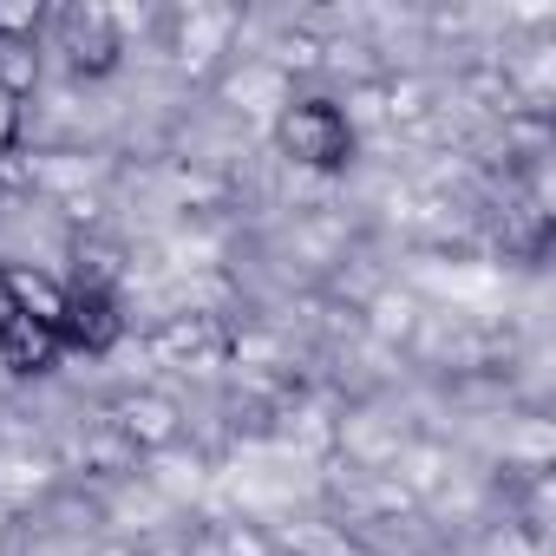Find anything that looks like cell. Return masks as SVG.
I'll use <instances>...</instances> for the list:
<instances>
[{
	"mask_svg": "<svg viewBox=\"0 0 556 556\" xmlns=\"http://www.w3.org/2000/svg\"><path fill=\"white\" fill-rule=\"evenodd\" d=\"M361 328H367L374 341H387V348H419V334H426V308H419L406 289H387V295L367 302Z\"/></svg>",
	"mask_w": 556,
	"mask_h": 556,
	"instance_id": "ba28073f",
	"label": "cell"
},
{
	"mask_svg": "<svg viewBox=\"0 0 556 556\" xmlns=\"http://www.w3.org/2000/svg\"><path fill=\"white\" fill-rule=\"evenodd\" d=\"M268 144L282 164L308 170V177H341L361 157V125L348 118V105L334 92H295L268 125Z\"/></svg>",
	"mask_w": 556,
	"mask_h": 556,
	"instance_id": "6da1fadb",
	"label": "cell"
},
{
	"mask_svg": "<svg viewBox=\"0 0 556 556\" xmlns=\"http://www.w3.org/2000/svg\"><path fill=\"white\" fill-rule=\"evenodd\" d=\"M118 341H125V308H118V295H105V289H73L66 321H60V348H66V354H86V361H105Z\"/></svg>",
	"mask_w": 556,
	"mask_h": 556,
	"instance_id": "8992f818",
	"label": "cell"
},
{
	"mask_svg": "<svg viewBox=\"0 0 556 556\" xmlns=\"http://www.w3.org/2000/svg\"><path fill=\"white\" fill-rule=\"evenodd\" d=\"M138 465H144V458H138V452H131V445L105 426V419H99V426L86 432V445H79V471H86V478L118 484V478H138Z\"/></svg>",
	"mask_w": 556,
	"mask_h": 556,
	"instance_id": "8fae6325",
	"label": "cell"
},
{
	"mask_svg": "<svg viewBox=\"0 0 556 556\" xmlns=\"http://www.w3.org/2000/svg\"><path fill=\"white\" fill-rule=\"evenodd\" d=\"M21 138H27V105L14 92H0V164L21 157Z\"/></svg>",
	"mask_w": 556,
	"mask_h": 556,
	"instance_id": "9a60e30c",
	"label": "cell"
},
{
	"mask_svg": "<svg viewBox=\"0 0 556 556\" xmlns=\"http://www.w3.org/2000/svg\"><path fill=\"white\" fill-rule=\"evenodd\" d=\"M216 549L223 556H282V543L255 523H216Z\"/></svg>",
	"mask_w": 556,
	"mask_h": 556,
	"instance_id": "4fadbf2b",
	"label": "cell"
},
{
	"mask_svg": "<svg viewBox=\"0 0 556 556\" xmlns=\"http://www.w3.org/2000/svg\"><path fill=\"white\" fill-rule=\"evenodd\" d=\"M14 302H21L27 321H40V328L60 334L66 302H73V282H66V275H53V268H14Z\"/></svg>",
	"mask_w": 556,
	"mask_h": 556,
	"instance_id": "30bf717a",
	"label": "cell"
},
{
	"mask_svg": "<svg viewBox=\"0 0 556 556\" xmlns=\"http://www.w3.org/2000/svg\"><path fill=\"white\" fill-rule=\"evenodd\" d=\"M60 361H66V348H60L53 328H40L27 315H14L8 328H0V367H8L14 380H47V374H60Z\"/></svg>",
	"mask_w": 556,
	"mask_h": 556,
	"instance_id": "52a82bcc",
	"label": "cell"
},
{
	"mask_svg": "<svg viewBox=\"0 0 556 556\" xmlns=\"http://www.w3.org/2000/svg\"><path fill=\"white\" fill-rule=\"evenodd\" d=\"M105 426L138 452V458H157V452H177L184 445V406L164 393V387H125L112 406H105Z\"/></svg>",
	"mask_w": 556,
	"mask_h": 556,
	"instance_id": "277c9868",
	"label": "cell"
},
{
	"mask_svg": "<svg viewBox=\"0 0 556 556\" xmlns=\"http://www.w3.org/2000/svg\"><path fill=\"white\" fill-rule=\"evenodd\" d=\"M40 34H47L40 0H0V40H40Z\"/></svg>",
	"mask_w": 556,
	"mask_h": 556,
	"instance_id": "5bb4252c",
	"label": "cell"
},
{
	"mask_svg": "<svg viewBox=\"0 0 556 556\" xmlns=\"http://www.w3.org/2000/svg\"><path fill=\"white\" fill-rule=\"evenodd\" d=\"M216 99H223L229 112H249V118L275 125V112L295 99V79L275 66L268 53H236V60L216 73Z\"/></svg>",
	"mask_w": 556,
	"mask_h": 556,
	"instance_id": "5b68a950",
	"label": "cell"
},
{
	"mask_svg": "<svg viewBox=\"0 0 556 556\" xmlns=\"http://www.w3.org/2000/svg\"><path fill=\"white\" fill-rule=\"evenodd\" d=\"M144 354L157 367H170V374H216L236 354V328L223 315H210V308H177L144 334Z\"/></svg>",
	"mask_w": 556,
	"mask_h": 556,
	"instance_id": "7a4b0ae2",
	"label": "cell"
},
{
	"mask_svg": "<svg viewBox=\"0 0 556 556\" xmlns=\"http://www.w3.org/2000/svg\"><path fill=\"white\" fill-rule=\"evenodd\" d=\"M40 86V40H0V92L27 99Z\"/></svg>",
	"mask_w": 556,
	"mask_h": 556,
	"instance_id": "7c38bea8",
	"label": "cell"
},
{
	"mask_svg": "<svg viewBox=\"0 0 556 556\" xmlns=\"http://www.w3.org/2000/svg\"><path fill=\"white\" fill-rule=\"evenodd\" d=\"M118 275H125V242L86 229V236L73 242V275H66V282H73V289H105V295H118Z\"/></svg>",
	"mask_w": 556,
	"mask_h": 556,
	"instance_id": "9c48e42d",
	"label": "cell"
},
{
	"mask_svg": "<svg viewBox=\"0 0 556 556\" xmlns=\"http://www.w3.org/2000/svg\"><path fill=\"white\" fill-rule=\"evenodd\" d=\"M21 315V302H14V262H0V328H8Z\"/></svg>",
	"mask_w": 556,
	"mask_h": 556,
	"instance_id": "2e32d148",
	"label": "cell"
},
{
	"mask_svg": "<svg viewBox=\"0 0 556 556\" xmlns=\"http://www.w3.org/2000/svg\"><path fill=\"white\" fill-rule=\"evenodd\" d=\"M53 53L66 60L73 79H112L125 66V27L99 0H73L53 14Z\"/></svg>",
	"mask_w": 556,
	"mask_h": 556,
	"instance_id": "3957f363",
	"label": "cell"
}]
</instances>
